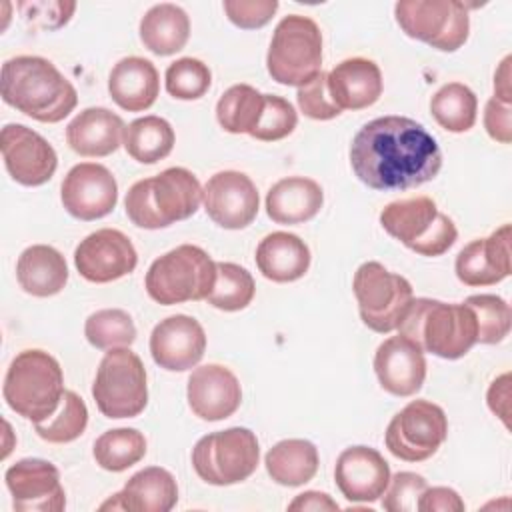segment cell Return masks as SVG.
<instances>
[{
    "label": "cell",
    "mask_w": 512,
    "mask_h": 512,
    "mask_svg": "<svg viewBox=\"0 0 512 512\" xmlns=\"http://www.w3.org/2000/svg\"><path fill=\"white\" fill-rule=\"evenodd\" d=\"M350 164L372 190H410L436 178L442 152L434 136L406 116H382L364 124L350 144Z\"/></svg>",
    "instance_id": "cell-1"
},
{
    "label": "cell",
    "mask_w": 512,
    "mask_h": 512,
    "mask_svg": "<svg viewBox=\"0 0 512 512\" xmlns=\"http://www.w3.org/2000/svg\"><path fill=\"white\" fill-rule=\"evenodd\" d=\"M2 100L46 124L64 120L78 104L72 82L42 56H16L2 64Z\"/></svg>",
    "instance_id": "cell-2"
},
{
    "label": "cell",
    "mask_w": 512,
    "mask_h": 512,
    "mask_svg": "<svg viewBox=\"0 0 512 512\" xmlns=\"http://www.w3.org/2000/svg\"><path fill=\"white\" fill-rule=\"evenodd\" d=\"M398 334L416 342L424 352L444 360H456L476 344L478 324L466 304L412 298L398 326Z\"/></svg>",
    "instance_id": "cell-3"
},
{
    "label": "cell",
    "mask_w": 512,
    "mask_h": 512,
    "mask_svg": "<svg viewBox=\"0 0 512 512\" xmlns=\"http://www.w3.org/2000/svg\"><path fill=\"white\" fill-rule=\"evenodd\" d=\"M202 186L198 178L180 166L162 170L156 176L130 186L124 206L138 228L158 230L186 220L200 208Z\"/></svg>",
    "instance_id": "cell-4"
},
{
    "label": "cell",
    "mask_w": 512,
    "mask_h": 512,
    "mask_svg": "<svg viewBox=\"0 0 512 512\" xmlns=\"http://www.w3.org/2000/svg\"><path fill=\"white\" fill-rule=\"evenodd\" d=\"M64 392V374L58 360L38 348L14 356L2 386L10 410L34 424L54 416Z\"/></svg>",
    "instance_id": "cell-5"
},
{
    "label": "cell",
    "mask_w": 512,
    "mask_h": 512,
    "mask_svg": "<svg viewBox=\"0 0 512 512\" xmlns=\"http://www.w3.org/2000/svg\"><path fill=\"white\" fill-rule=\"evenodd\" d=\"M216 282V262L194 244H180L156 258L146 272L148 296L164 306L206 300Z\"/></svg>",
    "instance_id": "cell-6"
},
{
    "label": "cell",
    "mask_w": 512,
    "mask_h": 512,
    "mask_svg": "<svg viewBox=\"0 0 512 512\" xmlns=\"http://www.w3.org/2000/svg\"><path fill=\"white\" fill-rule=\"evenodd\" d=\"M382 228L420 256H442L452 248L458 230L450 216L428 196L394 200L380 212Z\"/></svg>",
    "instance_id": "cell-7"
},
{
    "label": "cell",
    "mask_w": 512,
    "mask_h": 512,
    "mask_svg": "<svg viewBox=\"0 0 512 512\" xmlns=\"http://www.w3.org/2000/svg\"><path fill=\"white\" fill-rule=\"evenodd\" d=\"M272 80L284 86H304L322 72V32L318 24L300 14L282 18L272 34L266 54Z\"/></svg>",
    "instance_id": "cell-8"
},
{
    "label": "cell",
    "mask_w": 512,
    "mask_h": 512,
    "mask_svg": "<svg viewBox=\"0 0 512 512\" xmlns=\"http://www.w3.org/2000/svg\"><path fill=\"white\" fill-rule=\"evenodd\" d=\"M92 396L106 418H134L148 404L146 368L130 348H112L98 364Z\"/></svg>",
    "instance_id": "cell-9"
},
{
    "label": "cell",
    "mask_w": 512,
    "mask_h": 512,
    "mask_svg": "<svg viewBox=\"0 0 512 512\" xmlns=\"http://www.w3.org/2000/svg\"><path fill=\"white\" fill-rule=\"evenodd\" d=\"M260 460L256 434L248 428H228L202 436L192 448L196 474L214 486H230L250 478Z\"/></svg>",
    "instance_id": "cell-10"
},
{
    "label": "cell",
    "mask_w": 512,
    "mask_h": 512,
    "mask_svg": "<svg viewBox=\"0 0 512 512\" xmlns=\"http://www.w3.org/2000/svg\"><path fill=\"white\" fill-rule=\"evenodd\" d=\"M352 290L362 322L380 334L398 330L414 298L410 282L380 262H364L354 272Z\"/></svg>",
    "instance_id": "cell-11"
},
{
    "label": "cell",
    "mask_w": 512,
    "mask_h": 512,
    "mask_svg": "<svg viewBox=\"0 0 512 512\" xmlns=\"http://www.w3.org/2000/svg\"><path fill=\"white\" fill-rule=\"evenodd\" d=\"M394 16L406 36L442 52H454L468 40V8L458 0H400Z\"/></svg>",
    "instance_id": "cell-12"
},
{
    "label": "cell",
    "mask_w": 512,
    "mask_h": 512,
    "mask_svg": "<svg viewBox=\"0 0 512 512\" xmlns=\"http://www.w3.org/2000/svg\"><path fill=\"white\" fill-rule=\"evenodd\" d=\"M448 436L444 410L430 400L408 402L386 428V448L400 460L422 462L436 454Z\"/></svg>",
    "instance_id": "cell-13"
},
{
    "label": "cell",
    "mask_w": 512,
    "mask_h": 512,
    "mask_svg": "<svg viewBox=\"0 0 512 512\" xmlns=\"http://www.w3.org/2000/svg\"><path fill=\"white\" fill-rule=\"evenodd\" d=\"M66 212L90 222L110 214L118 202V184L112 172L96 162H80L70 168L60 186Z\"/></svg>",
    "instance_id": "cell-14"
},
{
    "label": "cell",
    "mask_w": 512,
    "mask_h": 512,
    "mask_svg": "<svg viewBox=\"0 0 512 512\" xmlns=\"http://www.w3.org/2000/svg\"><path fill=\"white\" fill-rule=\"evenodd\" d=\"M0 148L8 174L22 186H42L56 172V150L24 124H6L0 134Z\"/></svg>",
    "instance_id": "cell-15"
},
{
    "label": "cell",
    "mask_w": 512,
    "mask_h": 512,
    "mask_svg": "<svg viewBox=\"0 0 512 512\" xmlns=\"http://www.w3.org/2000/svg\"><path fill=\"white\" fill-rule=\"evenodd\" d=\"M202 202L210 220L226 230H240L252 224L260 206L254 182L236 170L210 176L202 188Z\"/></svg>",
    "instance_id": "cell-16"
},
{
    "label": "cell",
    "mask_w": 512,
    "mask_h": 512,
    "mask_svg": "<svg viewBox=\"0 0 512 512\" xmlns=\"http://www.w3.org/2000/svg\"><path fill=\"white\" fill-rule=\"evenodd\" d=\"M74 264L88 282L106 284L130 274L138 264V254L124 232L100 228L76 246Z\"/></svg>",
    "instance_id": "cell-17"
},
{
    "label": "cell",
    "mask_w": 512,
    "mask_h": 512,
    "mask_svg": "<svg viewBox=\"0 0 512 512\" xmlns=\"http://www.w3.org/2000/svg\"><path fill=\"white\" fill-rule=\"evenodd\" d=\"M12 494V506L20 512H60L66 494L60 484L58 468L42 458H24L4 474Z\"/></svg>",
    "instance_id": "cell-18"
},
{
    "label": "cell",
    "mask_w": 512,
    "mask_h": 512,
    "mask_svg": "<svg viewBox=\"0 0 512 512\" xmlns=\"http://www.w3.org/2000/svg\"><path fill=\"white\" fill-rule=\"evenodd\" d=\"M206 350V334L200 322L186 314L160 320L150 334V354L154 362L170 372L194 368Z\"/></svg>",
    "instance_id": "cell-19"
},
{
    "label": "cell",
    "mask_w": 512,
    "mask_h": 512,
    "mask_svg": "<svg viewBox=\"0 0 512 512\" xmlns=\"http://www.w3.org/2000/svg\"><path fill=\"white\" fill-rule=\"evenodd\" d=\"M334 480L346 500L376 502L390 482V466L376 448L350 446L336 460Z\"/></svg>",
    "instance_id": "cell-20"
},
{
    "label": "cell",
    "mask_w": 512,
    "mask_h": 512,
    "mask_svg": "<svg viewBox=\"0 0 512 512\" xmlns=\"http://www.w3.org/2000/svg\"><path fill=\"white\" fill-rule=\"evenodd\" d=\"M186 396L194 416L206 422H218L238 410L242 388L236 374L226 366L204 364L190 374Z\"/></svg>",
    "instance_id": "cell-21"
},
{
    "label": "cell",
    "mask_w": 512,
    "mask_h": 512,
    "mask_svg": "<svg viewBox=\"0 0 512 512\" xmlns=\"http://www.w3.org/2000/svg\"><path fill=\"white\" fill-rule=\"evenodd\" d=\"M374 372L386 392L400 398L412 396L426 378L424 350L402 334L390 336L376 350Z\"/></svg>",
    "instance_id": "cell-22"
},
{
    "label": "cell",
    "mask_w": 512,
    "mask_h": 512,
    "mask_svg": "<svg viewBox=\"0 0 512 512\" xmlns=\"http://www.w3.org/2000/svg\"><path fill=\"white\" fill-rule=\"evenodd\" d=\"M510 224L466 244L456 256V276L466 286H492L510 276Z\"/></svg>",
    "instance_id": "cell-23"
},
{
    "label": "cell",
    "mask_w": 512,
    "mask_h": 512,
    "mask_svg": "<svg viewBox=\"0 0 512 512\" xmlns=\"http://www.w3.org/2000/svg\"><path fill=\"white\" fill-rule=\"evenodd\" d=\"M178 502V486L174 476L160 468L148 466L136 472L124 488L114 494L100 510H128V512H168Z\"/></svg>",
    "instance_id": "cell-24"
},
{
    "label": "cell",
    "mask_w": 512,
    "mask_h": 512,
    "mask_svg": "<svg viewBox=\"0 0 512 512\" xmlns=\"http://www.w3.org/2000/svg\"><path fill=\"white\" fill-rule=\"evenodd\" d=\"M328 92L340 110H362L382 94V72L368 58H346L328 72Z\"/></svg>",
    "instance_id": "cell-25"
},
{
    "label": "cell",
    "mask_w": 512,
    "mask_h": 512,
    "mask_svg": "<svg viewBox=\"0 0 512 512\" xmlns=\"http://www.w3.org/2000/svg\"><path fill=\"white\" fill-rule=\"evenodd\" d=\"M124 122L108 108H86L66 126L68 146L88 158H102L124 142Z\"/></svg>",
    "instance_id": "cell-26"
},
{
    "label": "cell",
    "mask_w": 512,
    "mask_h": 512,
    "mask_svg": "<svg viewBox=\"0 0 512 512\" xmlns=\"http://www.w3.org/2000/svg\"><path fill=\"white\" fill-rule=\"evenodd\" d=\"M110 98L126 112L148 110L160 92L156 66L140 56H128L114 64L108 76Z\"/></svg>",
    "instance_id": "cell-27"
},
{
    "label": "cell",
    "mask_w": 512,
    "mask_h": 512,
    "mask_svg": "<svg viewBox=\"0 0 512 512\" xmlns=\"http://www.w3.org/2000/svg\"><path fill=\"white\" fill-rule=\"evenodd\" d=\"M322 204V186L304 176L282 178L266 194V214L276 224L308 222L320 212Z\"/></svg>",
    "instance_id": "cell-28"
},
{
    "label": "cell",
    "mask_w": 512,
    "mask_h": 512,
    "mask_svg": "<svg viewBox=\"0 0 512 512\" xmlns=\"http://www.w3.org/2000/svg\"><path fill=\"white\" fill-rule=\"evenodd\" d=\"M256 266L272 282H294L310 268V248L290 232H272L256 248Z\"/></svg>",
    "instance_id": "cell-29"
},
{
    "label": "cell",
    "mask_w": 512,
    "mask_h": 512,
    "mask_svg": "<svg viewBox=\"0 0 512 512\" xmlns=\"http://www.w3.org/2000/svg\"><path fill=\"white\" fill-rule=\"evenodd\" d=\"M16 278L26 294L48 298L58 294L68 282L64 256L46 244L28 246L16 262Z\"/></svg>",
    "instance_id": "cell-30"
},
{
    "label": "cell",
    "mask_w": 512,
    "mask_h": 512,
    "mask_svg": "<svg viewBox=\"0 0 512 512\" xmlns=\"http://www.w3.org/2000/svg\"><path fill=\"white\" fill-rule=\"evenodd\" d=\"M190 36L188 14L170 2L152 6L140 20V40L144 48L158 56L180 52Z\"/></svg>",
    "instance_id": "cell-31"
},
{
    "label": "cell",
    "mask_w": 512,
    "mask_h": 512,
    "mask_svg": "<svg viewBox=\"0 0 512 512\" xmlns=\"http://www.w3.org/2000/svg\"><path fill=\"white\" fill-rule=\"evenodd\" d=\"M266 472L276 484L302 486L310 482L318 472V450L310 440L290 438L274 444L266 458Z\"/></svg>",
    "instance_id": "cell-32"
},
{
    "label": "cell",
    "mask_w": 512,
    "mask_h": 512,
    "mask_svg": "<svg viewBox=\"0 0 512 512\" xmlns=\"http://www.w3.org/2000/svg\"><path fill=\"white\" fill-rule=\"evenodd\" d=\"M174 130L160 116H144L130 122L124 130V148L140 164H156L174 148Z\"/></svg>",
    "instance_id": "cell-33"
},
{
    "label": "cell",
    "mask_w": 512,
    "mask_h": 512,
    "mask_svg": "<svg viewBox=\"0 0 512 512\" xmlns=\"http://www.w3.org/2000/svg\"><path fill=\"white\" fill-rule=\"evenodd\" d=\"M264 110V94L250 84L230 86L216 104V120L230 134H252Z\"/></svg>",
    "instance_id": "cell-34"
},
{
    "label": "cell",
    "mask_w": 512,
    "mask_h": 512,
    "mask_svg": "<svg viewBox=\"0 0 512 512\" xmlns=\"http://www.w3.org/2000/svg\"><path fill=\"white\" fill-rule=\"evenodd\" d=\"M434 120L448 132H468L476 122V94L460 82L444 84L430 100Z\"/></svg>",
    "instance_id": "cell-35"
},
{
    "label": "cell",
    "mask_w": 512,
    "mask_h": 512,
    "mask_svg": "<svg viewBox=\"0 0 512 512\" xmlns=\"http://www.w3.org/2000/svg\"><path fill=\"white\" fill-rule=\"evenodd\" d=\"M94 460L108 472H122L146 454V438L136 428H114L94 442Z\"/></svg>",
    "instance_id": "cell-36"
},
{
    "label": "cell",
    "mask_w": 512,
    "mask_h": 512,
    "mask_svg": "<svg viewBox=\"0 0 512 512\" xmlns=\"http://www.w3.org/2000/svg\"><path fill=\"white\" fill-rule=\"evenodd\" d=\"M254 292L256 284L246 268L234 262H216V282L206 300L218 310L236 312L252 302Z\"/></svg>",
    "instance_id": "cell-37"
},
{
    "label": "cell",
    "mask_w": 512,
    "mask_h": 512,
    "mask_svg": "<svg viewBox=\"0 0 512 512\" xmlns=\"http://www.w3.org/2000/svg\"><path fill=\"white\" fill-rule=\"evenodd\" d=\"M84 334L98 350L128 348L136 340V326L128 312L120 308H104L86 318Z\"/></svg>",
    "instance_id": "cell-38"
},
{
    "label": "cell",
    "mask_w": 512,
    "mask_h": 512,
    "mask_svg": "<svg viewBox=\"0 0 512 512\" xmlns=\"http://www.w3.org/2000/svg\"><path fill=\"white\" fill-rule=\"evenodd\" d=\"M88 424V408L84 400L72 392L66 390L60 402V408L44 422H36V434L50 442V444H66L76 440Z\"/></svg>",
    "instance_id": "cell-39"
},
{
    "label": "cell",
    "mask_w": 512,
    "mask_h": 512,
    "mask_svg": "<svg viewBox=\"0 0 512 512\" xmlns=\"http://www.w3.org/2000/svg\"><path fill=\"white\" fill-rule=\"evenodd\" d=\"M464 304L474 312L478 324L480 344H498L510 332V304L496 294H474L464 300Z\"/></svg>",
    "instance_id": "cell-40"
},
{
    "label": "cell",
    "mask_w": 512,
    "mask_h": 512,
    "mask_svg": "<svg viewBox=\"0 0 512 512\" xmlns=\"http://www.w3.org/2000/svg\"><path fill=\"white\" fill-rule=\"evenodd\" d=\"M212 84L210 68L198 58H178L166 68V90L178 100H198Z\"/></svg>",
    "instance_id": "cell-41"
},
{
    "label": "cell",
    "mask_w": 512,
    "mask_h": 512,
    "mask_svg": "<svg viewBox=\"0 0 512 512\" xmlns=\"http://www.w3.org/2000/svg\"><path fill=\"white\" fill-rule=\"evenodd\" d=\"M296 124H298V114L286 98L264 94V110L250 136L262 142H276L292 134Z\"/></svg>",
    "instance_id": "cell-42"
},
{
    "label": "cell",
    "mask_w": 512,
    "mask_h": 512,
    "mask_svg": "<svg viewBox=\"0 0 512 512\" xmlns=\"http://www.w3.org/2000/svg\"><path fill=\"white\" fill-rule=\"evenodd\" d=\"M426 488L428 482L424 476L416 472H398L390 478L382 494V508L388 512H414L418 510V500Z\"/></svg>",
    "instance_id": "cell-43"
},
{
    "label": "cell",
    "mask_w": 512,
    "mask_h": 512,
    "mask_svg": "<svg viewBox=\"0 0 512 512\" xmlns=\"http://www.w3.org/2000/svg\"><path fill=\"white\" fill-rule=\"evenodd\" d=\"M296 100L300 110L312 120H332L342 112L330 98L326 72H320L310 82L300 86Z\"/></svg>",
    "instance_id": "cell-44"
},
{
    "label": "cell",
    "mask_w": 512,
    "mask_h": 512,
    "mask_svg": "<svg viewBox=\"0 0 512 512\" xmlns=\"http://www.w3.org/2000/svg\"><path fill=\"white\" fill-rule=\"evenodd\" d=\"M278 10L276 0H224L228 20L244 30L266 26Z\"/></svg>",
    "instance_id": "cell-45"
},
{
    "label": "cell",
    "mask_w": 512,
    "mask_h": 512,
    "mask_svg": "<svg viewBox=\"0 0 512 512\" xmlns=\"http://www.w3.org/2000/svg\"><path fill=\"white\" fill-rule=\"evenodd\" d=\"M510 104L496 100L494 96L486 102L484 108V128L488 136L496 142L510 144L512 140V112Z\"/></svg>",
    "instance_id": "cell-46"
},
{
    "label": "cell",
    "mask_w": 512,
    "mask_h": 512,
    "mask_svg": "<svg viewBox=\"0 0 512 512\" xmlns=\"http://www.w3.org/2000/svg\"><path fill=\"white\" fill-rule=\"evenodd\" d=\"M464 508V500L458 496V492L446 486L426 488L418 500L420 512H462Z\"/></svg>",
    "instance_id": "cell-47"
},
{
    "label": "cell",
    "mask_w": 512,
    "mask_h": 512,
    "mask_svg": "<svg viewBox=\"0 0 512 512\" xmlns=\"http://www.w3.org/2000/svg\"><path fill=\"white\" fill-rule=\"evenodd\" d=\"M508 382H510V376L502 374L492 382L488 390V406L506 426H508V398H510Z\"/></svg>",
    "instance_id": "cell-48"
},
{
    "label": "cell",
    "mask_w": 512,
    "mask_h": 512,
    "mask_svg": "<svg viewBox=\"0 0 512 512\" xmlns=\"http://www.w3.org/2000/svg\"><path fill=\"white\" fill-rule=\"evenodd\" d=\"M340 506L326 494V492H318V490H308L298 494L290 504L288 510H338Z\"/></svg>",
    "instance_id": "cell-49"
},
{
    "label": "cell",
    "mask_w": 512,
    "mask_h": 512,
    "mask_svg": "<svg viewBox=\"0 0 512 512\" xmlns=\"http://www.w3.org/2000/svg\"><path fill=\"white\" fill-rule=\"evenodd\" d=\"M510 56H506L500 62V68L494 74V98L510 104L512 102V90H510Z\"/></svg>",
    "instance_id": "cell-50"
}]
</instances>
